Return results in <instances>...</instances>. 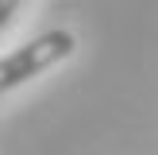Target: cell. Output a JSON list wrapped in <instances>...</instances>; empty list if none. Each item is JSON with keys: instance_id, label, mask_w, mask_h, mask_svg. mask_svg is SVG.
<instances>
[{"instance_id": "obj_2", "label": "cell", "mask_w": 158, "mask_h": 155, "mask_svg": "<svg viewBox=\"0 0 158 155\" xmlns=\"http://www.w3.org/2000/svg\"><path fill=\"white\" fill-rule=\"evenodd\" d=\"M15 8H19V0H0V31L8 27V20L15 16Z\"/></svg>"}, {"instance_id": "obj_1", "label": "cell", "mask_w": 158, "mask_h": 155, "mask_svg": "<svg viewBox=\"0 0 158 155\" xmlns=\"http://www.w3.org/2000/svg\"><path fill=\"white\" fill-rule=\"evenodd\" d=\"M73 46H77V43H73L69 31L54 27V31H43L39 39H31V43H23L19 51L4 54V58H0V93H4V89H15V85H23L27 78L50 70L54 62L69 58Z\"/></svg>"}]
</instances>
